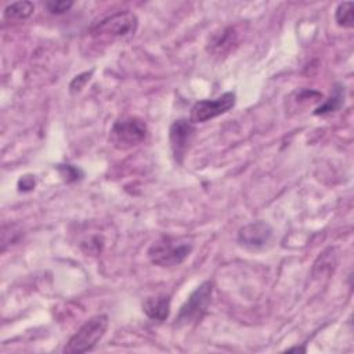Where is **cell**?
<instances>
[{
    "mask_svg": "<svg viewBox=\"0 0 354 354\" xmlns=\"http://www.w3.org/2000/svg\"><path fill=\"white\" fill-rule=\"evenodd\" d=\"M344 101V90H342V86L336 84L333 88V95H330V98L324 102V105H321L319 108L315 109V115H325V113H330L335 112L336 109L340 108V105Z\"/></svg>",
    "mask_w": 354,
    "mask_h": 354,
    "instance_id": "obj_12",
    "label": "cell"
},
{
    "mask_svg": "<svg viewBox=\"0 0 354 354\" xmlns=\"http://www.w3.org/2000/svg\"><path fill=\"white\" fill-rule=\"evenodd\" d=\"M353 1H343L337 6L335 11V19L339 26L343 28H353L354 17H353Z\"/></svg>",
    "mask_w": 354,
    "mask_h": 354,
    "instance_id": "obj_13",
    "label": "cell"
},
{
    "mask_svg": "<svg viewBox=\"0 0 354 354\" xmlns=\"http://www.w3.org/2000/svg\"><path fill=\"white\" fill-rule=\"evenodd\" d=\"M235 93L228 91L214 100H202L191 108L189 120L192 123H205L218 115L228 112L235 105Z\"/></svg>",
    "mask_w": 354,
    "mask_h": 354,
    "instance_id": "obj_6",
    "label": "cell"
},
{
    "mask_svg": "<svg viewBox=\"0 0 354 354\" xmlns=\"http://www.w3.org/2000/svg\"><path fill=\"white\" fill-rule=\"evenodd\" d=\"M138 26L137 15L129 10L118 11L102 18L91 26V35L97 39H123L136 33Z\"/></svg>",
    "mask_w": 354,
    "mask_h": 354,
    "instance_id": "obj_2",
    "label": "cell"
},
{
    "mask_svg": "<svg viewBox=\"0 0 354 354\" xmlns=\"http://www.w3.org/2000/svg\"><path fill=\"white\" fill-rule=\"evenodd\" d=\"M90 75H91V72H90V73H88V72H86V73H82V75L76 76V77L72 80L71 86H69L71 91H72V93L79 91V90L83 87V84L90 79Z\"/></svg>",
    "mask_w": 354,
    "mask_h": 354,
    "instance_id": "obj_15",
    "label": "cell"
},
{
    "mask_svg": "<svg viewBox=\"0 0 354 354\" xmlns=\"http://www.w3.org/2000/svg\"><path fill=\"white\" fill-rule=\"evenodd\" d=\"M236 44H238V33H236L235 28L228 26L212 37V40L209 41L207 50L213 55L221 57V55L228 54Z\"/></svg>",
    "mask_w": 354,
    "mask_h": 354,
    "instance_id": "obj_9",
    "label": "cell"
},
{
    "mask_svg": "<svg viewBox=\"0 0 354 354\" xmlns=\"http://www.w3.org/2000/svg\"><path fill=\"white\" fill-rule=\"evenodd\" d=\"M288 351H304V348H300V347H293V348H289Z\"/></svg>",
    "mask_w": 354,
    "mask_h": 354,
    "instance_id": "obj_16",
    "label": "cell"
},
{
    "mask_svg": "<svg viewBox=\"0 0 354 354\" xmlns=\"http://www.w3.org/2000/svg\"><path fill=\"white\" fill-rule=\"evenodd\" d=\"M108 328V317L101 314L86 321L79 330L69 339L64 353L82 354L93 350L95 344L102 339Z\"/></svg>",
    "mask_w": 354,
    "mask_h": 354,
    "instance_id": "obj_3",
    "label": "cell"
},
{
    "mask_svg": "<svg viewBox=\"0 0 354 354\" xmlns=\"http://www.w3.org/2000/svg\"><path fill=\"white\" fill-rule=\"evenodd\" d=\"M195 127L194 123L188 119L174 120L169 130L170 147L173 151V156L176 162L183 163V159L188 151V147L194 138Z\"/></svg>",
    "mask_w": 354,
    "mask_h": 354,
    "instance_id": "obj_7",
    "label": "cell"
},
{
    "mask_svg": "<svg viewBox=\"0 0 354 354\" xmlns=\"http://www.w3.org/2000/svg\"><path fill=\"white\" fill-rule=\"evenodd\" d=\"M44 6L51 14H64V12L69 11V8L73 6V3L59 0V1H47Z\"/></svg>",
    "mask_w": 354,
    "mask_h": 354,
    "instance_id": "obj_14",
    "label": "cell"
},
{
    "mask_svg": "<svg viewBox=\"0 0 354 354\" xmlns=\"http://www.w3.org/2000/svg\"><path fill=\"white\" fill-rule=\"evenodd\" d=\"M272 238V228L264 221H254L243 225L238 231V241L241 245L250 249L264 248Z\"/></svg>",
    "mask_w": 354,
    "mask_h": 354,
    "instance_id": "obj_8",
    "label": "cell"
},
{
    "mask_svg": "<svg viewBox=\"0 0 354 354\" xmlns=\"http://www.w3.org/2000/svg\"><path fill=\"white\" fill-rule=\"evenodd\" d=\"M35 11V4L32 1H18L7 6L4 8V17L10 21H22L29 18Z\"/></svg>",
    "mask_w": 354,
    "mask_h": 354,
    "instance_id": "obj_11",
    "label": "cell"
},
{
    "mask_svg": "<svg viewBox=\"0 0 354 354\" xmlns=\"http://www.w3.org/2000/svg\"><path fill=\"white\" fill-rule=\"evenodd\" d=\"M213 293V283L210 281H205L201 283L187 299V301L181 306L177 317L176 326H184L198 322L203 314L206 313Z\"/></svg>",
    "mask_w": 354,
    "mask_h": 354,
    "instance_id": "obj_5",
    "label": "cell"
},
{
    "mask_svg": "<svg viewBox=\"0 0 354 354\" xmlns=\"http://www.w3.org/2000/svg\"><path fill=\"white\" fill-rule=\"evenodd\" d=\"M147 133L148 130L144 120L136 116H124L113 123L109 131V142L116 149H130L141 144Z\"/></svg>",
    "mask_w": 354,
    "mask_h": 354,
    "instance_id": "obj_4",
    "label": "cell"
},
{
    "mask_svg": "<svg viewBox=\"0 0 354 354\" xmlns=\"http://www.w3.org/2000/svg\"><path fill=\"white\" fill-rule=\"evenodd\" d=\"M192 252V242L180 236H160L148 249L152 264L159 267H174L181 264Z\"/></svg>",
    "mask_w": 354,
    "mask_h": 354,
    "instance_id": "obj_1",
    "label": "cell"
},
{
    "mask_svg": "<svg viewBox=\"0 0 354 354\" xmlns=\"http://www.w3.org/2000/svg\"><path fill=\"white\" fill-rule=\"evenodd\" d=\"M142 310L148 318L153 321H165L170 314V297L169 296L147 297L142 303Z\"/></svg>",
    "mask_w": 354,
    "mask_h": 354,
    "instance_id": "obj_10",
    "label": "cell"
}]
</instances>
